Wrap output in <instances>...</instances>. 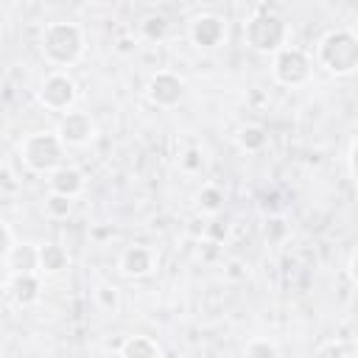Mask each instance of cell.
Segmentation results:
<instances>
[{"instance_id":"7402d4cb","label":"cell","mask_w":358,"mask_h":358,"mask_svg":"<svg viewBox=\"0 0 358 358\" xmlns=\"http://www.w3.org/2000/svg\"><path fill=\"white\" fill-rule=\"evenodd\" d=\"M316 355H322V358H352V355H355V344L324 341L322 347H316Z\"/></svg>"},{"instance_id":"5b68a950","label":"cell","mask_w":358,"mask_h":358,"mask_svg":"<svg viewBox=\"0 0 358 358\" xmlns=\"http://www.w3.org/2000/svg\"><path fill=\"white\" fill-rule=\"evenodd\" d=\"M271 56H274L271 76H274L277 84H282V87H302V84H308V78L313 73V62H310V56L302 48L282 45Z\"/></svg>"},{"instance_id":"9a60e30c","label":"cell","mask_w":358,"mask_h":358,"mask_svg":"<svg viewBox=\"0 0 358 358\" xmlns=\"http://www.w3.org/2000/svg\"><path fill=\"white\" fill-rule=\"evenodd\" d=\"M235 143H238L241 151H246V154H257V151L266 148V143H268V131H266L260 123H246V126L238 129Z\"/></svg>"},{"instance_id":"5bb4252c","label":"cell","mask_w":358,"mask_h":358,"mask_svg":"<svg viewBox=\"0 0 358 358\" xmlns=\"http://www.w3.org/2000/svg\"><path fill=\"white\" fill-rule=\"evenodd\" d=\"M117 352L126 355V358H159V355H165L162 344L157 338H151V336H129L117 347Z\"/></svg>"},{"instance_id":"4316f807","label":"cell","mask_w":358,"mask_h":358,"mask_svg":"<svg viewBox=\"0 0 358 358\" xmlns=\"http://www.w3.org/2000/svg\"><path fill=\"white\" fill-rule=\"evenodd\" d=\"M347 173L350 179H355V137H350V145H347Z\"/></svg>"},{"instance_id":"2e32d148","label":"cell","mask_w":358,"mask_h":358,"mask_svg":"<svg viewBox=\"0 0 358 358\" xmlns=\"http://www.w3.org/2000/svg\"><path fill=\"white\" fill-rule=\"evenodd\" d=\"M8 266L11 271H39V257H36V246L31 243H20V246H11L8 252Z\"/></svg>"},{"instance_id":"8fae6325","label":"cell","mask_w":358,"mask_h":358,"mask_svg":"<svg viewBox=\"0 0 358 358\" xmlns=\"http://www.w3.org/2000/svg\"><path fill=\"white\" fill-rule=\"evenodd\" d=\"M48 185H50V193H62L67 199H76V196L84 193L87 176L76 165H59V168H53L48 173Z\"/></svg>"},{"instance_id":"484cf974","label":"cell","mask_w":358,"mask_h":358,"mask_svg":"<svg viewBox=\"0 0 358 358\" xmlns=\"http://www.w3.org/2000/svg\"><path fill=\"white\" fill-rule=\"evenodd\" d=\"M0 190H6V193H14L17 190V179L11 176L8 168H0Z\"/></svg>"},{"instance_id":"ac0fdd59","label":"cell","mask_w":358,"mask_h":358,"mask_svg":"<svg viewBox=\"0 0 358 358\" xmlns=\"http://www.w3.org/2000/svg\"><path fill=\"white\" fill-rule=\"evenodd\" d=\"M196 204H199L201 213L215 215V213H221V207H224V190H221L218 185H204V187L199 190V196H196Z\"/></svg>"},{"instance_id":"f1b7e54d","label":"cell","mask_w":358,"mask_h":358,"mask_svg":"<svg viewBox=\"0 0 358 358\" xmlns=\"http://www.w3.org/2000/svg\"><path fill=\"white\" fill-rule=\"evenodd\" d=\"M134 48H137V39H120V45H117L120 53H129V50H134Z\"/></svg>"},{"instance_id":"7c38bea8","label":"cell","mask_w":358,"mask_h":358,"mask_svg":"<svg viewBox=\"0 0 358 358\" xmlns=\"http://www.w3.org/2000/svg\"><path fill=\"white\" fill-rule=\"evenodd\" d=\"M8 291H11V299L20 308H28V305H36L39 302V296H42V280H39L36 271H11Z\"/></svg>"},{"instance_id":"4fadbf2b","label":"cell","mask_w":358,"mask_h":358,"mask_svg":"<svg viewBox=\"0 0 358 358\" xmlns=\"http://www.w3.org/2000/svg\"><path fill=\"white\" fill-rule=\"evenodd\" d=\"M36 257H39V271L42 274H50L53 277V274H62V271L70 268V255L56 241H48L42 246H36Z\"/></svg>"},{"instance_id":"e0dca14e","label":"cell","mask_w":358,"mask_h":358,"mask_svg":"<svg viewBox=\"0 0 358 358\" xmlns=\"http://www.w3.org/2000/svg\"><path fill=\"white\" fill-rule=\"evenodd\" d=\"M168 28H171V22H168V17L159 14V11L145 14L143 22H140V34H143L145 42H162V39L168 36Z\"/></svg>"},{"instance_id":"30bf717a","label":"cell","mask_w":358,"mask_h":358,"mask_svg":"<svg viewBox=\"0 0 358 358\" xmlns=\"http://www.w3.org/2000/svg\"><path fill=\"white\" fill-rule=\"evenodd\" d=\"M117 268L131 277V280H140V277H148L154 271V252L143 243H131L120 252V260H117Z\"/></svg>"},{"instance_id":"6da1fadb","label":"cell","mask_w":358,"mask_h":358,"mask_svg":"<svg viewBox=\"0 0 358 358\" xmlns=\"http://www.w3.org/2000/svg\"><path fill=\"white\" fill-rule=\"evenodd\" d=\"M39 50L56 70L73 67L84 56V31L78 22H48L39 34Z\"/></svg>"},{"instance_id":"603a6c76","label":"cell","mask_w":358,"mask_h":358,"mask_svg":"<svg viewBox=\"0 0 358 358\" xmlns=\"http://www.w3.org/2000/svg\"><path fill=\"white\" fill-rule=\"evenodd\" d=\"M179 165H182V171H187V173H199V171L204 168V154H201V148L190 145V148L179 157Z\"/></svg>"},{"instance_id":"52a82bcc","label":"cell","mask_w":358,"mask_h":358,"mask_svg":"<svg viewBox=\"0 0 358 358\" xmlns=\"http://www.w3.org/2000/svg\"><path fill=\"white\" fill-rule=\"evenodd\" d=\"M185 95H187V84L173 70H157V73H151V78L145 84V98L159 109L179 106L185 101Z\"/></svg>"},{"instance_id":"ffe728a7","label":"cell","mask_w":358,"mask_h":358,"mask_svg":"<svg viewBox=\"0 0 358 358\" xmlns=\"http://www.w3.org/2000/svg\"><path fill=\"white\" fill-rule=\"evenodd\" d=\"M243 355H249V358H277L280 347L268 338H252L249 344H243Z\"/></svg>"},{"instance_id":"7a4b0ae2","label":"cell","mask_w":358,"mask_h":358,"mask_svg":"<svg viewBox=\"0 0 358 358\" xmlns=\"http://www.w3.org/2000/svg\"><path fill=\"white\" fill-rule=\"evenodd\" d=\"M316 64L336 78H347L358 70V36L350 28L327 31L316 45Z\"/></svg>"},{"instance_id":"d4e9b609","label":"cell","mask_w":358,"mask_h":358,"mask_svg":"<svg viewBox=\"0 0 358 358\" xmlns=\"http://www.w3.org/2000/svg\"><path fill=\"white\" fill-rule=\"evenodd\" d=\"M11 246H14V238H11V229L0 221V260H6L8 257V252H11Z\"/></svg>"},{"instance_id":"277c9868","label":"cell","mask_w":358,"mask_h":358,"mask_svg":"<svg viewBox=\"0 0 358 358\" xmlns=\"http://www.w3.org/2000/svg\"><path fill=\"white\" fill-rule=\"evenodd\" d=\"M246 45L257 53H277L288 42V25L274 11H255L243 25Z\"/></svg>"},{"instance_id":"9c48e42d","label":"cell","mask_w":358,"mask_h":358,"mask_svg":"<svg viewBox=\"0 0 358 358\" xmlns=\"http://www.w3.org/2000/svg\"><path fill=\"white\" fill-rule=\"evenodd\" d=\"M227 36V22L218 17V14H199L193 17L190 22V39L196 48H204V50H213L224 42Z\"/></svg>"},{"instance_id":"3957f363","label":"cell","mask_w":358,"mask_h":358,"mask_svg":"<svg viewBox=\"0 0 358 358\" xmlns=\"http://www.w3.org/2000/svg\"><path fill=\"white\" fill-rule=\"evenodd\" d=\"M20 157L31 173H50L64 159V143L56 131H34L20 143Z\"/></svg>"},{"instance_id":"cb8c5ba5","label":"cell","mask_w":358,"mask_h":358,"mask_svg":"<svg viewBox=\"0 0 358 358\" xmlns=\"http://www.w3.org/2000/svg\"><path fill=\"white\" fill-rule=\"evenodd\" d=\"M285 232H288V227H285L282 218L266 221V238H268V241H280V238H285Z\"/></svg>"},{"instance_id":"83f0119b","label":"cell","mask_w":358,"mask_h":358,"mask_svg":"<svg viewBox=\"0 0 358 358\" xmlns=\"http://www.w3.org/2000/svg\"><path fill=\"white\" fill-rule=\"evenodd\" d=\"M204 232H207L210 238L221 241V238H227V224L221 227V221H213V224H207V227H204Z\"/></svg>"},{"instance_id":"8992f818","label":"cell","mask_w":358,"mask_h":358,"mask_svg":"<svg viewBox=\"0 0 358 358\" xmlns=\"http://www.w3.org/2000/svg\"><path fill=\"white\" fill-rule=\"evenodd\" d=\"M78 98V87L67 70H53L42 78L36 90V101L50 112H67Z\"/></svg>"},{"instance_id":"44dd1931","label":"cell","mask_w":358,"mask_h":358,"mask_svg":"<svg viewBox=\"0 0 358 358\" xmlns=\"http://www.w3.org/2000/svg\"><path fill=\"white\" fill-rule=\"evenodd\" d=\"M45 210L50 218H67L73 213V199L62 196V193H48L45 199Z\"/></svg>"},{"instance_id":"ba28073f","label":"cell","mask_w":358,"mask_h":358,"mask_svg":"<svg viewBox=\"0 0 358 358\" xmlns=\"http://www.w3.org/2000/svg\"><path fill=\"white\" fill-rule=\"evenodd\" d=\"M56 134L64 143V148L67 145L70 148H84V145H90L98 137V126H95V120H92L90 112H70L67 109V112H62V120L56 126Z\"/></svg>"},{"instance_id":"d6986e66","label":"cell","mask_w":358,"mask_h":358,"mask_svg":"<svg viewBox=\"0 0 358 358\" xmlns=\"http://www.w3.org/2000/svg\"><path fill=\"white\" fill-rule=\"evenodd\" d=\"M92 299H95V305H98L103 313H115V310L120 308V294H117V288L109 285V282H101V285L92 291Z\"/></svg>"}]
</instances>
